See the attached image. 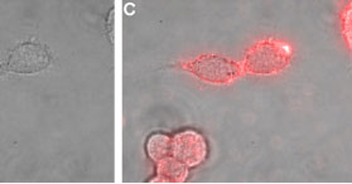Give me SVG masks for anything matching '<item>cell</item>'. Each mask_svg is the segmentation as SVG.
I'll return each instance as SVG.
<instances>
[{
    "label": "cell",
    "mask_w": 352,
    "mask_h": 184,
    "mask_svg": "<svg viewBox=\"0 0 352 184\" xmlns=\"http://www.w3.org/2000/svg\"><path fill=\"white\" fill-rule=\"evenodd\" d=\"M293 47L282 39L263 38L249 47L240 62L244 75L273 76L291 66Z\"/></svg>",
    "instance_id": "cell-1"
},
{
    "label": "cell",
    "mask_w": 352,
    "mask_h": 184,
    "mask_svg": "<svg viewBox=\"0 0 352 184\" xmlns=\"http://www.w3.org/2000/svg\"><path fill=\"white\" fill-rule=\"evenodd\" d=\"M178 66L202 82L217 86L232 84L244 76L240 62L221 54H199L191 60L181 62Z\"/></svg>",
    "instance_id": "cell-2"
},
{
    "label": "cell",
    "mask_w": 352,
    "mask_h": 184,
    "mask_svg": "<svg viewBox=\"0 0 352 184\" xmlns=\"http://www.w3.org/2000/svg\"><path fill=\"white\" fill-rule=\"evenodd\" d=\"M48 49L41 43L24 42L9 54L8 69L14 73L33 75L38 73L50 65Z\"/></svg>",
    "instance_id": "cell-3"
},
{
    "label": "cell",
    "mask_w": 352,
    "mask_h": 184,
    "mask_svg": "<svg viewBox=\"0 0 352 184\" xmlns=\"http://www.w3.org/2000/svg\"><path fill=\"white\" fill-rule=\"evenodd\" d=\"M208 148L202 134L196 130H184L172 137L170 155L188 168L199 167L206 161Z\"/></svg>",
    "instance_id": "cell-4"
},
{
    "label": "cell",
    "mask_w": 352,
    "mask_h": 184,
    "mask_svg": "<svg viewBox=\"0 0 352 184\" xmlns=\"http://www.w3.org/2000/svg\"><path fill=\"white\" fill-rule=\"evenodd\" d=\"M188 167L184 163L169 155L167 158L157 161V176L154 178L153 183H184L188 176Z\"/></svg>",
    "instance_id": "cell-5"
},
{
    "label": "cell",
    "mask_w": 352,
    "mask_h": 184,
    "mask_svg": "<svg viewBox=\"0 0 352 184\" xmlns=\"http://www.w3.org/2000/svg\"><path fill=\"white\" fill-rule=\"evenodd\" d=\"M172 150V137L167 134H153L148 139L146 143V153L152 161H160L170 155Z\"/></svg>",
    "instance_id": "cell-6"
},
{
    "label": "cell",
    "mask_w": 352,
    "mask_h": 184,
    "mask_svg": "<svg viewBox=\"0 0 352 184\" xmlns=\"http://www.w3.org/2000/svg\"><path fill=\"white\" fill-rule=\"evenodd\" d=\"M1 72H3V67L0 66V75H1Z\"/></svg>",
    "instance_id": "cell-7"
}]
</instances>
